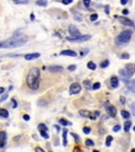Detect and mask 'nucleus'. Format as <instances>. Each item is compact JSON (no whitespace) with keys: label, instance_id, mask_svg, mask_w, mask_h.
Segmentation results:
<instances>
[{"label":"nucleus","instance_id":"nucleus-1","mask_svg":"<svg viewBox=\"0 0 135 152\" xmlns=\"http://www.w3.org/2000/svg\"><path fill=\"white\" fill-rule=\"evenodd\" d=\"M28 41V37L24 34H15L4 41H0V49H13L23 45Z\"/></svg>","mask_w":135,"mask_h":152},{"label":"nucleus","instance_id":"nucleus-2","mask_svg":"<svg viewBox=\"0 0 135 152\" xmlns=\"http://www.w3.org/2000/svg\"><path fill=\"white\" fill-rule=\"evenodd\" d=\"M39 76L40 71L38 68H33L30 70L26 77V84L32 90H37L39 88Z\"/></svg>","mask_w":135,"mask_h":152},{"label":"nucleus","instance_id":"nucleus-3","mask_svg":"<svg viewBox=\"0 0 135 152\" xmlns=\"http://www.w3.org/2000/svg\"><path fill=\"white\" fill-rule=\"evenodd\" d=\"M131 37H132V31L131 30H125L115 38V43L117 45H125L130 41Z\"/></svg>","mask_w":135,"mask_h":152},{"label":"nucleus","instance_id":"nucleus-4","mask_svg":"<svg viewBox=\"0 0 135 152\" xmlns=\"http://www.w3.org/2000/svg\"><path fill=\"white\" fill-rule=\"evenodd\" d=\"M90 39V36L89 35H81L79 37H67V40L69 41H72V42H83V41H86V40H89Z\"/></svg>","mask_w":135,"mask_h":152},{"label":"nucleus","instance_id":"nucleus-5","mask_svg":"<svg viewBox=\"0 0 135 152\" xmlns=\"http://www.w3.org/2000/svg\"><path fill=\"white\" fill-rule=\"evenodd\" d=\"M69 33H70V35H71L70 37H79V36H81L79 30L75 26H70L69 27Z\"/></svg>","mask_w":135,"mask_h":152},{"label":"nucleus","instance_id":"nucleus-6","mask_svg":"<svg viewBox=\"0 0 135 152\" xmlns=\"http://www.w3.org/2000/svg\"><path fill=\"white\" fill-rule=\"evenodd\" d=\"M105 109H107V112L110 116H112V117H115V115L117 113L116 111V108L114 106H112V105H110L109 103H105Z\"/></svg>","mask_w":135,"mask_h":152},{"label":"nucleus","instance_id":"nucleus-7","mask_svg":"<svg viewBox=\"0 0 135 152\" xmlns=\"http://www.w3.org/2000/svg\"><path fill=\"white\" fill-rule=\"evenodd\" d=\"M117 19L119 20V22H121L124 26H127V27H134V23L132 20L128 19L127 17H118V16H115Z\"/></svg>","mask_w":135,"mask_h":152},{"label":"nucleus","instance_id":"nucleus-8","mask_svg":"<svg viewBox=\"0 0 135 152\" xmlns=\"http://www.w3.org/2000/svg\"><path fill=\"white\" fill-rule=\"evenodd\" d=\"M80 90H81V86L77 83L72 84L71 87H70V93H71V94H78Z\"/></svg>","mask_w":135,"mask_h":152},{"label":"nucleus","instance_id":"nucleus-9","mask_svg":"<svg viewBox=\"0 0 135 152\" xmlns=\"http://www.w3.org/2000/svg\"><path fill=\"white\" fill-rule=\"evenodd\" d=\"M79 114L83 116V117H90V118L93 119V120L96 119V117H95L94 115H92V113L90 112L89 110H80V111H79Z\"/></svg>","mask_w":135,"mask_h":152},{"label":"nucleus","instance_id":"nucleus-10","mask_svg":"<svg viewBox=\"0 0 135 152\" xmlns=\"http://www.w3.org/2000/svg\"><path fill=\"white\" fill-rule=\"evenodd\" d=\"M5 142H7V133L4 131H0V148L4 147Z\"/></svg>","mask_w":135,"mask_h":152},{"label":"nucleus","instance_id":"nucleus-11","mask_svg":"<svg viewBox=\"0 0 135 152\" xmlns=\"http://www.w3.org/2000/svg\"><path fill=\"white\" fill-rule=\"evenodd\" d=\"M125 70L130 74V76H132L135 73V65H133V63H128V65H126Z\"/></svg>","mask_w":135,"mask_h":152},{"label":"nucleus","instance_id":"nucleus-12","mask_svg":"<svg viewBox=\"0 0 135 152\" xmlns=\"http://www.w3.org/2000/svg\"><path fill=\"white\" fill-rule=\"evenodd\" d=\"M40 56L39 53H31V54H26L24 55V58L26 60H33V59H36V58H38Z\"/></svg>","mask_w":135,"mask_h":152},{"label":"nucleus","instance_id":"nucleus-13","mask_svg":"<svg viewBox=\"0 0 135 152\" xmlns=\"http://www.w3.org/2000/svg\"><path fill=\"white\" fill-rule=\"evenodd\" d=\"M60 55H64V56H73V57H75L76 55V52H74V51H71V50H64V51H61L60 52Z\"/></svg>","mask_w":135,"mask_h":152},{"label":"nucleus","instance_id":"nucleus-14","mask_svg":"<svg viewBox=\"0 0 135 152\" xmlns=\"http://www.w3.org/2000/svg\"><path fill=\"white\" fill-rule=\"evenodd\" d=\"M48 70L51 72H61L63 70V68L61 66H50L48 68Z\"/></svg>","mask_w":135,"mask_h":152},{"label":"nucleus","instance_id":"nucleus-15","mask_svg":"<svg viewBox=\"0 0 135 152\" xmlns=\"http://www.w3.org/2000/svg\"><path fill=\"white\" fill-rule=\"evenodd\" d=\"M111 87L112 88H117L118 87V78L117 77H115V76H113V77H111Z\"/></svg>","mask_w":135,"mask_h":152},{"label":"nucleus","instance_id":"nucleus-16","mask_svg":"<svg viewBox=\"0 0 135 152\" xmlns=\"http://www.w3.org/2000/svg\"><path fill=\"white\" fill-rule=\"evenodd\" d=\"M127 87H128V89L130 90L131 92L135 93V79H134V80H131V81H129L128 85H127Z\"/></svg>","mask_w":135,"mask_h":152},{"label":"nucleus","instance_id":"nucleus-17","mask_svg":"<svg viewBox=\"0 0 135 152\" xmlns=\"http://www.w3.org/2000/svg\"><path fill=\"white\" fill-rule=\"evenodd\" d=\"M0 117L1 118H8L9 117V112L5 109H0Z\"/></svg>","mask_w":135,"mask_h":152},{"label":"nucleus","instance_id":"nucleus-18","mask_svg":"<svg viewBox=\"0 0 135 152\" xmlns=\"http://www.w3.org/2000/svg\"><path fill=\"white\" fill-rule=\"evenodd\" d=\"M131 127H132V122L130 120H127L125 122V125H124V129H125L126 132H129V131H130V129H131Z\"/></svg>","mask_w":135,"mask_h":152},{"label":"nucleus","instance_id":"nucleus-19","mask_svg":"<svg viewBox=\"0 0 135 152\" xmlns=\"http://www.w3.org/2000/svg\"><path fill=\"white\" fill-rule=\"evenodd\" d=\"M67 134H68V130L67 129H63L62 131V138H63V146H67L68 145V139H67Z\"/></svg>","mask_w":135,"mask_h":152},{"label":"nucleus","instance_id":"nucleus-20","mask_svg":"<svg viewBox=\"0 0 135 152\" xmlns=\"http://www.w3.org/2000/svg\"><path fill=\"white\" fill-rule=\"evenodd\" d=\"M119 74H120V75H121L124 78H130V77H131V76H130V74H129V73L126 71L125 69L119 70Z\"/></svg>","mask_w":135,"mask_h":152},{"label":"nucleus","instance_id":"nucleus-21","mask_svg":"<svg viewBox=\"0 0 135 152\" xmlns=\"http://www.w3.org/2000/svg\"><path fill=\"white\" fill-rule=\"evenodd\" d=\"M121 116H122V118L128 119V118H130V113L126 110H121Z\"/></svg>","mask_w":135,"mask_h":152},{"label":"nucleus","instance_id":"nucleus-22","mask_svg":"<svg viewBox=\"0 0 135 152\" xmlns=\"http://www.w3.org/2000/svg\"><path fill=\"white\" fill-rule=\"evenodd\" d=\"M87 67L88 68H89L90 70H92V71H94V70H95L97 67H96V65H95V63H94L93 61H89V62H88V65H87Z\"/></svg>","mask_w":135,"mask_h":152},{"label":"nucleus","instance_id":"nucleus-23","mask_svg":"<svg viewBox=\"0 0 135 152\" xmlns=\"http://www.w3.org/2000/svg\"><path fill=\"white\" fill-rule=\"evenodd\" d=\"M16 4H26L29 3V0H12Z\"/></svg>","mask_w":135,"mask_h":152},{"label":"nucleus","instance_id":"nucleus-24","mask_svg":"<svg viewBox=\"0 0 135 152\" xmlns=\"http://www.w3.org/2000/svg\"><path fill=\"white\" fill-rule=\"evenodd\" d=\"M59 124L60 125H62L63 127L64 126H70V125H72V122H70V121H68V120H66V119H59Z\"/></svg>","mask_w":135,"mask_h":152},{"label":"nucleus","instance_id":"nucleus-25","mask_svg":"<svg viewBox=\"0 0 135 152\" xmlns=\"http://www.w3.org/2000/svg\"><path fill=\"white\" fill-rule=\"evenodd\" d=\"M38 129H39V131H48V127H46L44 124H39Z\"/></svg>","mask_w":135,"mask_h":152},{"label":"nucleus","instance_id":"nucleus-26","mask_svg":"<svg viewBox=\"0 0 135 152\" xmlns=\"http://www.w3.org/2000/svg\"><path fill=\"white\" fill-rule=\"evenodd\" d=\"M113 141V137L111 136V135H109L108 137H107V141H105V146H107V147H110L111 146V142Z\"/></svg>","mask_w":135,"mask_h":152},{"label":"nucleus","instance_id":"nucleus-27","mask_svg":"<svg viewBox=\"0 0 135 152\" xmlns=\"http://www.w3.org/2000/svg\"><path fill=\"white\" fill-rule=\"evenodd\" d=\"M37 5H41V7H46V0H38L36 1Z\"/></svg>","mask_w":135,"mask_h":152},{"label":"nucleus","instance_id":"nucleus-28","mask_svg":"<svg viewBox=\"0 0 135 152\" xmlns=\"http://www.w3.org/2000/svg\"><path fill=\"white\" fill-rule=\"evenodd\" d=\"M109 66V60H103L101 63H100V68L104 69V68H107Z\"/></svg>","mask_w":135,"mask_h":152},{"label":"nucleus","instance_id":"nucleus-29","mask_svg":"<svg viewBox=\"0 0 135 152\" xmlns=\"http://www.w3.org/2000/svg\"><path fill=\"white\" fill-rule=\"evenodd\" d=\"M40 134H41V136L43 138H46L48 139L50 136H49V134H48V131H40Z\"/></svg>","mask_w":135,"mask_h":152},{"label":"nucleus","instance_id":"nucleus-30","mask_svg":"<svg viewBox=\"0 0 135 152\" xmlns=\"http://www.w3.org/2000/svg\"><path fill=\"white\" fill-rule=\"evenodd\" d=\"M86 145L89 146V147H93L95 144H94V142L92 141V139H87V141H86Z\"/></svg>","mask_w":135,"mask_h":152},{"label":"nucleus","instance_id":"nucleus-31","mask_svg":"<svg viewBox=\"0 0 135 152\" xmlns=\"http://www.w3.org/2000/svg\"><path fill=\"white\" fill-rule=\"evenodd\" d=\"M130 109H131V113L135 116V103H133V104L130 105Z\"/></svg>","mask_w":135,"mask_h":152},{"label":"nucleus","instance_id":"nucleus-32","mask_svg":"<svg viewBox=\"0 0 135 152\" xmlns=\"http://www.w3.org/2000/svg\"><path fill=\"white\" fill-rule=\"evenodd\" d=\"M99 88H100V84H99V83H95V84L92 86V89H93V90H98Z\"/></svg>","mask_w":135,"mask_h":152},{"label":"nucleus","instance_id":"nucleus-33","mask_svg":"<svg viewBox=\"0 0 135 152\" xmlns=\"http://www.w3.org/2000/svg\"><path fill=\"white\" fill-rule=\"evenodd\" d=\"M97 18H98V15H97V14H92V15L90 16V19H91L92 21H96Z\"/></svg>","mask_w":135,"mask_h":152},{"label":"nucleus","instance_id":"nucleus-34","mask_svg":"<svg viewBox=\"0 0 135 152\" xmlns=\"http://www.w3.org/2000/svg\"><path fill=\"white\" fill-rule=\"evenodd\" d=\"M83 131H84V133H85V134H89V133L91 132V129H90L89 127H85L84 129H83Z\"/></svg>","mask_w":135,"mask_h":152},{"label":"nucleus","instance_id":"nucleus-35","mask_svg":"<svg viewBox=\"0 0 135 152\" xmlns=\"http://www.w3.org/2000/svg\"><path fill=\"white\" fill-rule=\"evenodd\" d=\"M84 4L86 8H89L90 4H91V0H84Z\"/></svg>","mask_w":135,"mask_h":152},{"label":"nucleus","instance_id":"nucleus-36","mask_svg":"<svg viewBox=\"0 0 135 152\" xmlns=\"http://www.w3.org/2000/svg\"><path fill=\"white\" fill-rule=\"evenodd\" d=\"M68 70H69V71H75V70H76V66H75V65L69 66V67H68Z\"/></svg>","mask_w":135,"mask_h":152},{"label":"nucleus","instance_id":"nucleus-37","mask_svg":"<svg viewBox=\"0 0 135 152\" xmlns=\"http://www.w3.org/2000/svg\"><path fill=\"white\" fill-rule=\"evenodd\" d=\"M84 85L86 86V88H87V89H89V88H90V85H91V83H90L89 80H85V81H84Z\"/></svg>","mask_w":135,"mask_h":152},{"label":"nucleus","instance_id":"nucleus-38","mask_svg":"<svg viewBox=\"0 0 135 152\" xmlns=\"http://www.w3.org/2000/svg\"><path fill=\"white\" fill-rule=\"evenodd\" d=\"M129 57H130V55H129L128 53H125V54H122V55H121V58H122V59H128Z\"/></svg>","mask_w":135,"mask_h":152},{"label":"nucleus","instance_id":"nucleus-39","mask_svg":"<svg viewBox=\"0 0 135 152\" xmlns=\"http://www.w3.org/2000/svg\"><path fill=\"white\" fill-rule=\"evenodd\" d=\"M119 130H120V126H118V125L115 126V127L113 128V131H114V132H118Z\"/></svg>","mask_w":135,"mask_h":152},{"label":"nucleus","instance_id":"nucleus-40","mask_svg":"<svg viewBox=\"0 0 135 152\" xmlns=\"http://www.w3.org/2000/svg\"><path fill=\"white\" fill-rule=\"evenodd\" d=\"M73 2V0H62V3L63 4H70V3H72Z\"/></svg>","mask_w":135,"mask_h":152},{"label":"nucleus","instance_id":"nucleus-41","mask_svg":"<svg viewBox=\"0 0 135 152\" xmlns=\"http://www.w3.org/2000/svg\"><path fill=\"white\" fill-rule=\"evenodd\" d=\"M12 107L13 108H17V103L15 99H12Z\"/></svg>","mask_w":135,"mask_h":152},{"label":"nucleus","instance_id":"nucleus-42","mask_svg":"<svg viewBox=\"0 0 135 152\" xmlns=\"http://www.w3.org/2000/svg\"><path fill=\"white\" fill-rule=\"evenodd\" d=\"M72 135H73V137L75 138V141H76V142H78V141H79V137L77 136V134H76V133H72Z\"/></svg>","mask_w":135,"mask_h":152},{"label":"nucleus","instance_id":"nucleus-43","mask_svg":"<svg viewBox=\"0 0 135 152\" xmlns=\"http://www.w3.org/2000/svg\"><path fill=\"white\" fill-rule=\"evenodd\" d=\"M7 98H8V94H7V93H5V94H4V95L1 97V99H0V102H4Z\"/></svg>","mask_w":135,"mask_h":152},{"label":"nucleus","instance_id":"nucleus-44","mask_svg":"<svg viewBox=\"0 0 135 152\" xmlns=\"http://www.w3.org/2000/svg\"><path fill=\"white\" fill-rule=\"evenodd\" d=\"M23 119H24V120H30V116H29L28 114H24V115H23Z\"/></svg>","mask_w":135,"mask_h":152},{"label":"nucleus","instance_id":"nucleus-45","mask_svg":"<svg viewBox=\"0 0 135 152\" xmlns=\"http://www.w3.org/2000/svg\"><path fill=\"white\" fill-rule=\"evenodd\" d=\"M35 151H36V152H44V151H43V149H41L40 147H37L36 149H35Z\"/></svg>","mask_w":135,"mask_h":152},{"label":"nucleus","instance_id":"nucleus-46","mask_svg":"<svg viewBox=\"0 0 135 152\" xmlns=\"http://www.w3.org/2000/svg\"><path fill=\"white\" fill-rule=\"evenodd\" d=\"M73 152H81V150H80L79 147H75L74 150H73Z\"/></svg>","mask_w":135,"mask_h":152},{"label":"nucleus","instance_id":"nucleus-47","mask_svg":"<svg viewBox=\"0 0 135 152\" xmlns=\"http://www.w3.org/2000/svg\"><path fill=\"white\" fill-rule=\"evenodd\" d=\"M128 1H129V0H120V3L121 4H127Z\"/></svg>","mask_w":135,"mask_h":152},{"label":"nucleus","instance_id":"nucleus-48","mask_svg":"<svg viewBox=\"0 0 135 152\" xmlns=\"http://www.w3.org/2000/svg\"><path fill=\"white\" fill-rule=\"evenodd\" d=\"M125 100H126L125 97H120V103H121V104H125V103H126Z\"/></svg>","mask_w":135,"mask_h":152},{"label":"nucleus","instance_id":"nucleus-49","mask_svg":"<svg viewBox=\"0 0 135 152\" xmlns=\"http://www.w3.org/2000/svg\"><path fill=\"white\" fill-rule=\"evenodd\" d=\"M2 93H4V88L0 87V94H2Z\"/></svg>","mask_w":135,"mask_h":152},{"label":"nucleus","instance_id":"nucleus-50","mask_svg":"<svg viewBox=\"0 0 135 152\" xmlns=\"http://www.w3.org/2000/svg\"><path fill=\"white\" fill-rule=\"evenodd\" d=\"M129 13V11L128 10H124V11H122V14H125V15H127Z\"/></svg>","mask_w":135,"mask_h":152},{"label":"nucleus","instance_id":"nucleus-51","mask_svg":"<svg viewBox=\"0 0 135 152\" xmlns=\"http://www.w3.org/2000/svg\"><path fill=\"white\" fill-rule=\"evenodd\" d=\"M105 13L109 14V5H107V8H105Z\"/></svg>","mask_w":135,"mask_h":152},{"label":"nucleus","instance_id":"nucleus-52","mask_svg":"<svg viewBox=\"0 0 135 152\" xmlns=\"http://www.w3.org/2000/svg\"><path fill=\"white\" fill-rule=\"evenodd\" d=\"M31 19H32V20H34V19H35V17H34V14H31Z\"/></svg>","mask_w":135,"mask_h":152},{"label":"nucleus","instance_id":"nucleus-53","mask_svg":"<svg viewBox=\"0 0 135 152\" xmlns=\"http://www.w3.org/2000/svg\"><path fill=\"white\" fill-rule=\"evenodd\" d=\"M131 152H135V149H132V150H131Z\"/></svg>","mask_w":135,"mask_h":152},{"label":"nucleus","instance_id":"nucleus-54","mask_svg":"<svg viewBox=\"0 0 135 152\" xmlns=\"http://www.w3.org/2000/svg\"><path fill=\"white\" fill-rule=\"evenodd\" d=\"M93 152H99V151H97V150H94V151H93Z\"/></svg>","mask_w":135,"mask_h":152},{"label":"nucleus","instance_id":"nucleus-55","mask_svg":"<svg viewBox=\"0 0 135 152\" xmlns=\"http://www.w3.org/2000/svg\"><path fill=\"white\" fill-rule=\"evenodd\" d=\"M133 130H134V131H135V127H134V128H133Z\"/></svg>","mask_w":135,"mask_h":152},{"label":"nucleus","instance_id":"nucleus-56","mask_svg":"<svg viewBox=\"0 0 135 152\" xmlns=\"http://www.w3.org/2000/svg\"><path fill=\"white\" fill-rule=\"evenodd\" d=\"M50 152H52V151H50Z\"/></svg>","mask_w":135,"mask_h":152}]
</instances>
